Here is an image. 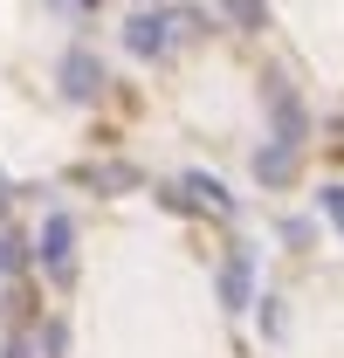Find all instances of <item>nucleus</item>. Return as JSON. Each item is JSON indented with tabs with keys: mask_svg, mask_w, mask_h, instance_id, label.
Segmentation results:
<instances>
[{
	"mask_svg": "<svg viewBox=\"0 0 344 358\" xmlns=\"http://www.w3.org/2000/svg\"><path fill=\"white\" fill-rule=\"evenodd\" d=\"M14 268H21V234L0 227V275H14Z\"/></svg>",
	"mask_w": 344,
	"mask_h": 358,
	"instance_id": "nucleus-10",
	"label": "nucleus"
},
{
	"mask_svg": "<svg viewBox=\"0 0 344 358\" xmlns=\"http://www.w3.org/2000/svg\"><path fill=\"white\" fill-rule=\"evenodd\" d=\"M248 289H255V248H248V241H234V248H227V262H220V303H227V310H241V303H248Z\"/></svg>",
	"mask_w": 344,
	"mask_h": 358,
	"instance_id": "nucleus-5",
	"label": "nucleus"
},
{
	"mask_svg": "<svg viewBox=\"0 0 344 358\" xmlns=\"http://www.w3.org/2000/svg\"><path fill=\"white\" fill-rule=\"evenodd\" d=\"M62 96H69V103H96V96H103V62H96L89 48H69V55H62Z\"/></svg>",
	"mask_w": 344,
	"mask_h": 358,
	"instance_id": "nucleus-4",
	"label": "nucleus"
},
{
	"mask_svg": "<svg viewBox=\"0 0 344 358\" xmlns=\"http://www.w3.org/2000/svg\"><path fill=\"white\" fill-rule=\"evenodd\" d=\"M7 200H14V193H7V179H0V221H7Z\"/></svg>",
	"mask_w": 344,
	"mask_h": 358,
	"instance_id": "nucleus-11",
	"label": "nucleus"
},
{
	"mask_svg": "<svg viewBox=\"0 0 344 358\" xmlns=\"http://www.w3.org/2000/svg\"><path fill=\"white\" fill-rule=\"evenodd\" d=\"M76 7H96V0H76Z\"/></svg>",
	"mask_w": 344,
	"mask_h": 358,
	"instance_id": "nucleus-12",
	"label": "nucleus"
},
{
	"mask_svg": "<svg viewBox=\"0 0 344 358\" xmlns=\"http://www.w3.org/2000/svg\"><path fill=\"white\" fill-rule=\"evenodd\" d=\"M35 262L55 275V282H69V268H76V221L69 214H48L42 234H35Z\"/></svg>",
	"mask_w": 344,
	"mask_h": 358,
	"instance_id": "nucleus-2",
	"label": "nucleus"
},
{
	"mask_svg": "<svg viewBox=\"0 0 344 358\" xmlns=\"http://www.w3.org/2000/svg\"><path fill=\"white\" fill-rule=\"evenodd\" d=\"M296 159H303V152H289V145H261V152H255V179L275 193V186L296 179Z\"/></svg>",
	"mask_w": 344,
	"mask_h": 358,
	"instance_id": "nucleus-6",
	"label": "nucleus"
},
{
	"mask_svg": "<svg viewBox=\"0 0 344 358\" xmlns=\"http://www.w3.org/2000/svg\"><path fill=\"white\" fill-rule=\"evenodd\" d=\"M261 96H268V117H275V145H289V152H303V138H310V110H303L296 83H289L282 69H268V83H261Z\"/></svg>",
	"mask_w": 344,
	"mask_h": 358,
	"instance_id": "nucleus-1",
	"label": "nucleus"
},
{
	"mask_svg": "<svg viewBox=\"0 0 344 358\" xmlns=\"http://www.w3.org/2000/svg\"><path fill=\"white\" fill-rule=\"evenodd\" d=\"M179 186L193 193V207H214V214H234V193H227V186H220L214 173H186Z\"/></svg>",
	"mask_w": 344,
	"mask_h": 358,
	"instance_id": "nucleus-7",
	"label": "nucleus"
},
{
	"mask_svg": "<svg viewBox=\"0 0 344 358\" xmlns=\"http://www.w3.org/2000/svg\"><path fill=\"white\" fill-rule=\"evenodd\" d=\"M317 214H324V221H331V227L344 234V186H338V179H331V186L317 193Z\"/></svg>",
	"mask_w": 344,
	"mask_h": 358,
	"instance_id": "nucleus-9",
	"label": "nucleus"
},
{
	"mask_svg": "<svg viewBox=\"0 0 344 358\" xmlns=\"http://www.w3.org/2000/svg\"><path fill=\"white\" fill-rule=\"evenodd\" d=\"M220 14H227L241 35H261V28H268V0H220Z\"/></svg>",
	"mask_w": 344,
	"mask_h": 358,
	"instance_id": "nucleus-8",
	"label": "nucleus"
},
{
	"mask_svg": "<svg viewBox=\"0 0 344 358\" xmlns=\"http://www.w3.org/2000/svg\"><path fill=\"white\" fill-rule=\"evenodd\" d=\"M124 48L138 55V62H159V55L172 48V14H152V7H138V14L124 21Z\"/></svg>",
	"mask_w": 344,
	"mask_h": 358,
	"instance_id": "nucleus-3",
	"label": "nucleus"
}]
</instances>
